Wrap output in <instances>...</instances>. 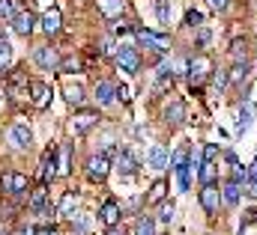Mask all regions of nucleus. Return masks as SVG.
Returning <instances> with one entry per match:
<instances>
[{
    "instance_id": "obj_1",
    "label": "nucleus",
    "mask_w": 257,
    "mask_h": 235,
    "mask_svg": "<svg viewBox=\"0 0 257 235\" xmlns=\"http://www.w3.org/2000/svg\"><path fill=\"white\" fill-rule=\"evenodd\" d=\"M0 190L9 194V196H21V194L30 190V178L24 173H3L0 176Z\"/></svg>"
},
{
    "instance_id": "obj_2",
    "label": "nucleus",
    "mask_w": 257,
    "mask_h": 235,
    "mask_svg": "<svg viewBox=\"0 0 257 235\" xmlns=\"http://www.w3.org/2000/svg\"><path fill=\"white\" fill-rule=\"evenodd\" d=\"M221 202H224L221 188H218L215 182L203 184V190H200V206H203V212H206V214H218V206H221Z\"/></svg>"
},
{
    "instance_id": "obj_3",
    "label": "nucleus",
    "mask_w": 257,
    "mask_h": 235,
    "mask_svg": "<svg viewBox=\"0 0 257 235\" xmlns=\"http://www.w3.org/2000/svg\"><path fill=\"white\" fill-rule=\"evenodd\" d=\"M209 72H212V60L206 57V54H197L189 62V80H192V86H200L209 78Z\"/></svg>"
},
{
    "instance_id": "obj_4",
    "label": "nucleus",
    "mask_w": 257,
    "mask_h": 235,
    "mask_svg": "<svg viewBox=\"0 0 257 235\" xmlns=\"http://www.w3.org/2000/svg\"><path fill=\"white\" fill-rule=\"evenodd\" d=\"M111 173V158L102 152V155H93L90 161H87V178L90 182H105Z\"/></svg>"
},
{
    "instance_id": "obj_5",
    "label": "nucleus",
    "mask_w": 257,
    "mask_h": 235,
    "mask_svg": "<svg viewBox=\"0 0 257 235\" xmlns=\"http://www.w3.org/2000/svg\"><path fill=\"white\" fill-rule=\"evenodd\" d=\"M114 60H117V66H120L123 72H128V74H135V72L141 68V57H138V51H135L132 45H120L117 54H114Z\"/></svg>"
},
{
    "instance_id": "obj_6",
    "label": "nucleus",
    "mask_w": 257,
    "mask_h": 235,
    "mask_svg": "<svg viewBox=\"0 0 257 235\" xmlns=\"http://www.w3.org/2000/svg\"><path fill=\"white\" fill-rule=\"evenodd\" d=\"M57 178V149H48L39 161V184H48Z\"/></svg>"
},
{
    "instance_id": "obj_7",
    "label": "nucleus",
    "mask_w": 257,
    "mask_h": 235,
    "mask_svg": "<svg viewBox=\"0 0 257 235\" xmlns=\"http://www.w3.org/2000/svg\"><path fill=\"white\" fill-rule=\"evenodd\" d=\"M135 36H138L147 48H153V51H159V54H168V51H171L168 36H159V33H153V30H135Z\"/></svg>"
},
{
    "instance_id": "obj_8",
    "label": "nucleus",
    "mask_w": 257,
    "mask_h": 235,
    "mask_svg": "<svg viewBox=\"0 0 257 235\" xmlns=\"http://www.w3.org/2000/svg\"><path fill=\"white\" fill-rule=\"evenodd\" d=\"M30 104H33L36 110H45V108L51 104V90H48V84L30 80Z\"/></svg>"
},
{
    "instance_id": "obj_9",
    "label": "nucleus",
    "mask_w": 257,
    "mask_h": 235,
    "mask_svg": "<svg viewBox=\"0 0 257 235\" xmlns=\"http://www.w3.org/2000/svg\"><path fill=\"white\" fill-rule=\"evenodd\" d=\"M30 212H36V214H54L57 212L54 206H48V184H39L30 194Z\"/></svg>"
},
{
    "instance_id": "obj_10",
    "label": "nucleus",
    "mask_w": 257,
    "mask_h": 235,
    "mask_svg": "<svg viewBox=\"0 0 257 235\" xmlns=\"http://www.w3.org/2000/svg\"><path fill=\"white\" fill-rule=\"evenodd\" d=\"M24 90H30L24 72H21V68H12V74H9V80H6V92H9V98H24V96H21Z\"/></svg>"
},
{
    "instance_id": "obj_11",
    "label": "nucleus",
    "mask_w": 257,
    "mask_h": 235,
    "mask_svg": "<svg viewBox=\"0 0 257 235\" xmlns=\"http://www.w3.org/2000/svg\"><path fill=\"white\" fill-rule=\"evenodd\" d=\"M9 143H12L15 149H30V143H33V134H30V128H27L24 122L12 125V128H9Z\"/></svg>"
},
{
    "instance_id": "obj_12",
    "label": "nucleus",
    "mask_w": 257,
    "mask_h": 235,
    "mask_svg": "<svg viewBox=\"0 0 257 235\" xmlns=\"http://www.w3.org/2000/svg\"><path fill=\"white\" fill-rule=\"evenodd\" d=\"M96 122H99V114L96 110H81V114H75V119H72V134H87Z\"/></svg>"
},
{
    "instance_id": "obj_13",
    "label": "nucleus",
    "mask_w": 257,
    "mask_h": 235,
    "mask_svg": "<svg viewBox=\"0 0 257 235\" xmlns=\"http://www.w3.org/2000/svg\"><path fill=\"white\" fill-rule=\"evenodd\" d=\"M60 27H63V15H60L57 6H51V9L42 15V30H45L48 36H54V33H60Z\"/></svg>"
},
{
    "instance_id": "obj_14",
    "label": "nucleus",
    "mask_w": 257,
    "mask_h": 235,
    "mask_svg": "<svg viewBox=\"0 0 257 235\" xmlns=\"http://www.w3.org/2000/svg\"><path fill=\"white\" fill-rule=\"evenodd\" d=\"M99 220H102L105 226L120 224V206H117V200H105V202H102V208H99Z\"/></svg>"
},
{
    "instance_id": "obj_15",
    "label": "nucleus",
    "mask_w": 257,
    "mask_h": 235,
    "mask_svg": "<svg viewBox=\"0 0 257 235\" xmlns=\"http://www.w3.org/2000/svg\"><path fill=\"white\" fill-rule=\"evenodd\" d=\"M9 24H12V30H15L18 36H30V33H33V24H36V21H33V15H30V12H18V15H15V18H12Z\"/></svg>"
},
{
    "instance_id": "obj_16",
    "label": "nucleus",
    "mask_w": 257,
    "mask_h": 235,
    "mask_svg": "<svg viewBox=\"0 0 257 235\" xmlns=\"http://www.w3.org/2000/svg\"><path fill=\"white\" fill-rule=\"evenodd\" d=\"M114 98H117V86L108 84V80H99L96 84V102H99V108H108Z\"/></svg>"
},
{
    "instance_id": "obj_17",
    "label": "nucleus",
    "mask_w": 257,
    "mask_h": 235,
    "mask_svg": "<svg viewBox=\"0 0 257 235\" xmlns=\"http://www.w3.org/2000/svg\"><path fill=\"white\" fill-rule=\"evenodd\" d=\"M147 164H150L153 170H165V167L171 164L168 149H165V146H153V149H150V155H147Z\"/></svg>"
},
{
    "instance_id": "obj_18",
    "label": "nucleus",
    "mask_w": 257,
    "mask_h": 235,
    "mask_svg": "<svg viewBox=\"0 0 257 235\" xmlns=\"http://www.w3.org/2000/svg\"><path fill=\"white\" fill-rule=\"evenodd\" d=\"M36 62H39L45 72L60 68V57H57V51H54V48H36Z\"/></svg>"
},
{
    "instance_id": "obj_19",
    "label": "nucleus",
    "mask_w": 257,
    "mask_h": 235,
    "mask_svg": "<svg viewBox=\"0 0 257 235\" xmlns=\"http://www.w3.org/2000/svg\"><path fill=\"white\" fill-rule=\"evenodd\" d=\"M72 173V146L63 143L57 149V176H69Z\"/></svg>"
},
{
    "instance_id": "obj_20",
    "label": "nucleus",
    "mask_w": 257,
    "mask_h": 235,
    "mask_svg": "<svg viewBox=\"0 0 257 235\" xmlns=\"http://www.w3.org/2000/svg\"><path fill=\"white\" fill-rule=\"evenodd\" d=\"M221 196H224V202H227V206H236V202H239V196H242V184H239L236 178L224 182V184H221Z\"/></svg>"
},
{
    "instance_id": "obj_21",
    "label": "nucleus",
    "mask_w": 257,
    "mask_h": 235,
    "mask_svg": "<svg viewBox=\"0 0 257 235\" xmlns=\"http://www.w3.org/2000/svg\"><path fill=\"white\" fill-rule=\"evenodd\" d=\"M96 3H99V12L105 18H117L126 12V0H96Z\"/></svg>"
},
{
    "instance_id": "obj_22",
    "label": "nucleus",
    "mask_w": 257,
    "mask_h": 235,
    "mask_svg": "<svg viewBox=\"0 0 257 235\" xmlns=\"http://www.w3.org/2000/svg\"><path fill=\"white\" fill-rule=\"evenodd\" d=\"M165 119H168V125H183L186 122V104L183 102H171L165 108Z\"/></svg>"
},
{
    "instance_id": "obj_23",
    "label": "nucleus",
    "mask_w": 257,
    "mask_h": 235,
    "mask_svg": "<svg viewBox=\"0 0 257 235\" xmlns=\"http://www.w3.org/2000/svg\"><path fill=\"white\" fill-rule=\"evenodd\" d=\"M251 119H254V102H245V104H242V110H239V119H236V131H239V134H245V131H248V125H251Z\"/></svg>"
},
{
    "instance_id": "obj_24",
    "label": "nucleus",
    "mask_w": 257,
    "mask_h": 235,
    "mask_svg": "<svg viewBox=\"0 0 257 235\" xmlns=\"http://www.w3.org/2000/svg\"><path fill=\"white\" fill-rule=\"evenodd\" d=\"M75 206H78V194L66 190V194H63V200H60V206H57V214H60V218H69V214L75 212Z\"/></svg>"
},
{
    "instance_id": "obj_25",
    "label": "nucleus",
    "mask_w": 257,
    "mask_h": 235,
    "mask_svg": "<svg viewBox=\"0 0 257 235\" xmlns=\"http://www.w3.org/2000/svg\"><path fill=\"white\" fill-rule=\"evenodd\" d=\"M135 167H138V161L128 155V152H120V158H117V170H120V176H135Z\"/></svg>"
},
{
    "instance_id": "obj_26",
    "label": "nucleus",
    "mask_w": 257,
    "mask_h": 235,
    "mask_svg": "<svg viewBox=\"0 0 257 235\" xmlns=\"http://www.w3.org/2000/svg\"><path fill=\"white\" fill-rule=\"evenodd\" d=\"M197 176H200V182H203V184L215 182V176H218V167H215V161H203V164H200V170H197Z\"/></svg>"
},
{
    "instance_id": "obj_27",
    "label": "nucleus",
    "mask_w": 257,
    "mask_h": 235,
    "mask_svg": "<svg viewBox=\"0 0 257 235\" xmlns=\"http://www.w3.org/2000/svg\"><path fill=\"white\" fill-rule=\"evenodd\" d=\"M165 190H168V182L165 178H159V182H153V188H150V202H162L165 200Z\"/></svg>"
},
{
    "instance_id": "obj_28",
    "label": "nucleus",
    "mask_w": 257,
    "mask_h": 235,
    "mask_svg": "<svg viewBox=\"0 0 257 235\" xmlns=\"http://www.w3.org/2000/svg\"><path fill=\"white\" fill-rule=\"evenodd\" d=\"M66 102L72 104V108H81V102H84V90L75 84V86H66Z\"/></svg>"
},
{
    "instance_id": "obj_29",
    "label": "nucleus",
    "mask_w": 257,
    "mask_h": 235,
    "mask_svg": "<svg viewBox=\"0 0 257 235\" xmlns=\"http://www.w3.org/2000/svg\"><path fill=\"white\" fill-rule=\"evenodd\" d=\"M135 235H156V220L153 218H141L135 224Z\"/></svg>"
},
{
    "instance_id": "obj_30",
    "label": "nucleus",
    "mask_w": 257,
    "mask_h": 235,
    "mask_svg": "<svg viewBox=\"0 0 257 235\" xmlns=\"http://www.w3.org/2000/svg\"><path fill=\"white\" fill-rule=\"evenodd\" d=\"M245 74H248V62L242 60V62H236V66L230 68V74H227V78H230L233 84H239V80H245Z\"/></svg>"
},
{
    "instance_id": "obj_31",
    "label": "nucleus",
    "mask_w": 257,
    "mask_h": 235,
    "mask_svg": "<svg viewBox=\"0 0 257 235\" xmlns=\"http://www.w3.org/2000/svg\"><path fill=\"white\" fill-rule=\"evenodd\" d=\"M15 15H18V6H15V0H0V18L12 21Z\"/></svg>"
},
{
    "instance_id": "obj_32",
    "label": "nucleus",
    "mask_w": 257,
    "mask_h": 235,
    "mask_svg": "<svg viewBox=\"0 0 257 235\" xmlns=\"http://www.w3.org/2000/svg\"><path fill=\"white\" fill-rule=\"evenodd\" d=\"M189 176H192V164L177 167V182H180V190H189Z\"/></svg>"
},
{
    "instance_id": "obj_33",
    "label": "nucleus",
    "mask_w": 257,
    "mask_h": 235,
    "mask_svg": "<svg viewBox=\"0 0 257 235\" xmlns=\"http://www.w3.org/2000/svg\"><path fill=\"white\" fill-rule=\"evenodd\" d=\"M156 12H159L162 24H171V3L168 0H156Z\"/></svg>"
},
{
    "instance_id": "obj_34",
    "label": "nucleus",
    "mask_w": 257,
    "mask_h": 235,
    "mask_svg": "<svg viewBox=\"0 0 257 235\" xmlns=\"http://www.w3.org/2000/svg\"><path fill=\"white\" fill-rule=\"evenodd\" d=\"M186 158H189V146H180V149L171 155V167H174V170H177V167H183V164H186Z\"/></svg>"
},
{
    "instance_id": "obj_35",
    "label": "nucleus",
    "mask_w": 257,
    "mask_h": 235,
    "mask_svg": "<svg viewBox=\"0 0 257 235\" xmlns=\"http://www.w3.org/2000/svg\"><path fill=\"white\" fill-rule=\"evenodd\" d=\"M174 214H177V206H174V202H162V214H159V220H162V224H171Z\"/></svg>"
},
{
    "instance_id": "obj_36",
    "label": "nucleus",
    "mask_w": 257,
    "mask_h": 235,
    "mask_svg": "<svg viewBox=\"0 0 257 235\" xmlns=\"http://www.w3.org/2000/svg\"><path fill=\"white\" fill-rule=\"evenodd\" d=\"M60 72H81V60H78V57L60 60Z\"/></svg>"
},
{
    "instance_id": "obj_37",
    "label": "nucleus",
    "mask_w": 257,
    "mask_h": 235,
    "mask_svg": "<svg viewBox=\"0 0 257 235\" xmlns=\"http://www.w3.org/2000/svg\"><path fill=\"white\" fill-rule=\"evenodd\" d=\"M9 60H12V48H9V42H0V72L9 66Z\"/></svg>"
},
{
    "instance_id": "obj_38",
    "label": "nucleus",
    "mask_w": 257,
    "mask_h": 235,
    "mask_svg": "<svg viewBox=\"0 0 257 235\" xmlns=\"http://www.w3.org/2000/svg\"><path fill=\"white\" fill-rule=\"evenodd\" d=\"M186 24H189V27H200V24H203V15H200L197 9H189V12H186Z\"/></svg>"
},
{
    "instance_id": "obj_39",
    "label": "nucleus",
    "mask_w": 257,
    "mask_h": 235,
    "mask_svg": "<svg viewBox=\"0 0 257 235\" xmlns=\"http://www.w3.org/2000/svg\"><path fill=\"white\" fill-rule=\"evenodd\" d=\"M230 54H233L236 62H239V60H245V42H239V39H236V42L230 45Z\"/></svg>"
},
{
    "instance_id": "obj_40",
    "label": "nucleus",
    "mask_w": 257,
    "mask_h": 235,
    "mask_svg": "<svg viewBox=\"0 0 257 235\" xmlns=\"http://www.w3.org/2000/svg\"><path fill=\"white\" fill-rule=\"evenodd\" d=\"M218 158V146L215 143H206L203 146V161H215Z\"/></svg>"
},
{
    "instance_id": "obj_41",
    "label": "nucleus",
    "mask_w": 257,
    "mask_h": 235,
    "mask_svg": "<svg viewBox=\"0 0 257 235\" xmlns=\"http://www.w3.org/2000/svg\"><path fill=\"white\" fill-rule=\"evenodd\" d=\"M230 167H233V173H230V178H236V182H242V178H248V170H245V167H242L239 161H236V164H230Z\"/></svg>"
},
{
    "instance_id": "obj_42",
    "label": "nucleus",
    "mask_w": 257,
    "mask_h": 235,
    "mask_svg": "<svg viewBox=\"0 0 257 235\" xmlns=\"http://www.w3.org/2000/svg\"><path fill=\"white\" fill-rule=\"evenodd\" d=\"M212 80H215V86H218V90H224L230 78H227V72H218V74H212Z\"/></svg>"
},
{
    "instance_id": "obj_43",
    "label": "nucleus",
    "mask_w": 257,
    "mask_h": 235,
    "mask_svg": "<svg viewBox=\"0 0 257 235\" xmlns=\"http://www.w3.org/2000/svg\"><path fill=\"white\" fill-rule=\"evenodd\" d=\"M209 3V9H215V12H224L227 6H230V0H206Z\"/></svg>"
},
{
    "instance_id": "obj_44",
    "label": "nucleus",
    "mask_w": 257,
    "mask_h": 235,
    "mask_svg": "<svg viewBox=\"0 0 257 235\" xmlns=\"http://www.w3.org/2000/svg\"><path fill=\"white\" fill-rule=\"evenodd\" d=\"M245 194H248L251 200H257V176L248 178V184H245Z\"/></svg>"
},
{
    "instance_id": "obj_45",
    "label": "nucleus",
    "mask_w": 257,
    "mask_h": 235,
    "mask_svg": "<svg viewBox=\"0 0 257 235\" xmlns=\"http://www.w3.org/2000/svg\"><path fill=\"white\" fill-rule=\"evenodd\" d=\"M248 224H257V208H248V212H245V218H242V226H248Z\"/></svg>"
},
{
    "instance_id": "obj_46",
    "label": "nucleus",
    "mask_w": 257,
    "mask_h": 235,
    "mask_svg": "<svg viewBox=\"0 0 257 235\" xmlns=\"http://www.w3.org/2000/svg\"><path fill=\"white\" fill-rule=\"evenodd\" d=\"M105 235H128V232H126V226L114 224V226H108V232H105Z\"/></svg>"
},
{
    "instance_id": "obj_47",
    "label": "nucleus",
    "mask_w": 257,
    "mask_h": 235,
    "mask_svg": "<svg viewBox=\"0 0 257 235\" xmlns=\"http://www.w3.org/2000/svg\"><path fill=\"white\" fill-rule=\"evenodd\" d=\"M102 54H114V42L111 39H102Z\"/></svg>"
},
{
    "instance_id": "obj_48",
    "label": "nucleus",
    "mask_w": 257,
    "mask_h": 235,
    "mask_svg": "<svg viewBox=\"0 0 257 235\" xmlns=\"http://www.w3.org/2000/svg\"><path fill=\"white\" fill-rule=\"evenodd\" d=\"M206 42H209V30H200L197 33V45H206Z\"/></svg>"
},
{
    "instance_id": "obj_49",
    "label": "nucleus",
    "mask_w": 257,
    "mask_h": 235,
    "mask_svg": "<svg viewBox=\"0 0 257 235\" xmlns=\"http://www.w3.org/2000/svg\"><path fill=\"white\" fill-rule=\"evenodd\" d=\"M117 98H120V102H128V90L126 86H117Z\"/></svg>"
},
{
    "instance_id": "obj_50",
    "label": "nucleus",
    "mask_w": 257,
    "mask_h": 235,
    "mask_svg": "<svg viewBox=\"0 0 257 235\" xmlns=\"http://www.w3.org/2000/svg\"><path fill=\"white\" fill-rule=\"evenodd\" d=\"M18 235H36V230H33V226H24V230H21Z\"/></svg>"
},
{
    "instance_id": "obj_51",
    "label": "nucleus",
    "mask_w": 257,
    "mask_h": 235,
    "mask_svg": "<svg viewBox=\"0 0 257 235\" xmlns=\"http://www.w3.org/2000/svg\"><path fill=\"white\" fill-rule=\"evenodd\" d=\"M36 235H57L54 230H36Z\"/></svg>"
},
{
    "instance_id": "obj_52",
    "label": "nucleus",
    "mask_w": 257,
    "mask_h": 235,
    "mask_svg": "<svg viewBox=\"0 0 257 235\" xmlns=\"http://www.w3.org/2000/svg\"><path fill=\"white\" fill-rule=\"evenodd\" d=\"M248 176H257V158H254V164H251V173Z\"/></svg>"
},
{
    "instance_id": "obj_53",
    "label": "nucleus",
    "mask_w": 257,
    "mask_h": 235,
    "mask_svg": "<svg viewBox=\"0 0 257 235\" xmlns=\"http://www.w3.org/2000/svg\"><path fill=\"white\" fill-rule=\"evenodd\" d=\"M0 235H9V232H0Z\"/></svg>"
},
{
    "instance_id": "obj_54",
    "label": "nucleus",
    "mask_w": 257,
    "mask_h": 235,
    "mask_svg": "<svg viewBox=\"0 0 257 235\" xmlns=\"http://www.w3.org/2000/svg\"><path fill=\"white\" fill-rule=\"evenodd\" d=\"M254 3H257V0H254Z\"/></svg>"
}]
</instances>
